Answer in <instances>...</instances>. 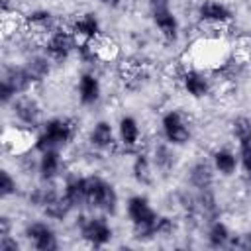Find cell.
Here are the masks:
<instances>
[{
    "label": "cell",
    "instance_id": "obj_1",
    "mask_svg": "<svg viewBox=\"0 0 251 251\" xmlns=\"http://www.w3.org/2000/svg\"><path fill=\"white\" fill-rule=\"evenodd\" d=\"M76 137V122L67 116H53L43 120L33 137V151H65Z\"/></svg>",
    "mask_w": 251,
    "mask_h": 251
},
{
    "label": "cell",
    "instance_id": "obj_2",
    "mask_svg": "<svg viewBox=\"0 0 251 251\" xmlns=\"http://www.w3.org/2000/svg\"><path fill=\"white\" fill-rule=\"evenodd\" d=\"M126 216H127V222L131 226V237L135 241L147 243V241L157 239L155 224H157L159 212L155 210L149 196H145L141 192L131 194L126 200Z\"/></svg>",
    "mask_w": 251,
    "mask_h": 251
},
{
    "label": "cell",
    "instance_id": "obj_3",
    "mask_svg": "<svg viewBox=\"0 0 251 251\" xmlns=\"http://www.w3.org/2000/svg\"><path fill=\"white\" fill-rule=\"evenodd\" d=\"M84 208L104 216H116L120 194L116 186L100 175H84Z\"/></svg>",
    "mask_w": 251,
    "mask_h": 251
},
{
    "label": "cell",
    "instance_id": "obj_4",
    "mask_svg": "<svg viewBox=\"0 0 251 251\" xmlns=\"http://www.w3.org/2000/svg\"><path fill=\"white\" fill-rule=\"evenodd\" d=\"M76 233L88 247L94 249L106 247L114 239V227L110 224V216L98 212L80 214L76 218Z\"/></svg>",
    "mask_w": 251,
    "mask_h": 251
},
{
    "label": "cell",
    "instance_id": "obj_5",
    "mask_svg": "<svg viewBox=\"0 0 251 251\" xmlns=\"http://www.w3.org/2000/svg\"><path fill=\"white\" fill-rule=\"evenodd\" d=\"M33 80L29 78L25 67L22 63H10L2 67L0 75V100L2 106L8 108L20 94H27L33 88Z\"/></svg>",
    "mask_w": 251,
    "mask_h": 251
},
{
    "label": "cell",
    "instance_id": "obj_6",
    "mask_svg": "<svg viewBox=\"0 0 251 251\" xmlns=\"http://www.w3.org/2000/svg\"><path fill=\"white\" fill-rule=\"evenodd\" d=\"M159 131H161V139H165L173 147H184L192 139V124L186 118V114L180 112L178 108H171L163 112L159 120Z\"/></svg>",
    "mask_w": 251,
    "mask_h": 251
},
{
    "label": "cell",
    "instance_id": "obj_7",
    "mask_svg": "<svg viewBox=\"0 0 251 251\" xmlns=\"http://www.w3.org/2000/svg\"><path fill=\"white\" fill-rule=\"evenodd\" d=\"M76 37L73 35L69 25H57L49 35H45L41 39V49L43 53L55 63V65H63L67 63L75 53H76Z\"/></svg>",
    "mask_w": 251,
    "mask_h": 251
},
{
    "label": "cell",
    "instance_id": "obj_8",
    "mask_svg": "<svg viewBox=\"0 0 251 251\" xmlns=\"http://www.w3.org/2000/svg\"><path fill=\"white\" fill-rule=\"evenodd\" d=\"M147 8H149L151 24L157 29L159 37L165 43H176L178 37H180V20H178L176 12L171 8V2L153 4V6H147Z\"/></svg>",
    "mask_w": 251,
    "mask_h": 251
},
{
    "label": "cell",
    "instance_id": "obj_9",
    "mask_svg": "<svg viewBox=\"0 0 251 251\" xmlns=\"http://www.w3.org/2000/svg\"><path fill=\"white\" fill-rule=\"evenodd\" d=\"M8 108H10L12 120L22 129H33V131H37L39 126L43 124V120H41V114H43L41 112V104L29 92L27 94H20Z\"/></svg>",
    "mask_w": 251,
    "mask_h": 251
},
{
    "label": "cell",
    "instance_id": "obj_10",
    "mask_svg": "<svg viewBox=\"0 0 251 251\" xmlns=\"http://www.w3.org/2000/svg\"><path fill=\"white\" fill-rule=\"evenodd\" d=\"M24 239L35 251H57L61 247L57 229L45 220H33L24 226Z\"/></svg>",
    "mask_w": 251,
    "mask_h": 251
},
{
    "label": "cell",
    "instance_id": "obj_11",
    "mask_svg": "<svg viewBox=\"0 0 251 251\" xmlns=\"http://www.w3.org/2000/svg\"><path fill=\"white\" fill-rule=\"evenodd\" d=\"M178 84L182 88V92L192 98V100H204L212 94V88H214V78L198 69V67H188L184 69L180 75H178Z\"/></svg>",
    "mask_w": 251,
    "mask_h": 251
},
{
    "label": "cell",
    "instance_id": "obj_12",
    "mask_svg": "<svg viewBox=\"0 0 251 251\" xmlns=\"http://www.w3.org/2000/svg\"><path fill=\"white\" fill-rule=\"evenodd\" d=\"M116 133H118V149L122 153H129L135 155L137 151H141V126L139 120L131 114H124L118 124H116Z\"/></svg>",
    "mask_w": 251,
    "mask_h": 251
},
{
    "label": "cell",
    "instance_id": "obj_13",
    "mask_svg": "<svg viewBox=\"0 0 251 251\" xmlns=\"http://www.w3.org/2000/svg\"><path fill=\"white\" fill-rule=\"evenodd\" d=\"M196 18L208 27H226L233 20V10L224 0H200L196 4Z\"/></svg>",
    "mask_w": 251,
    "mask_h": 251
},
{
    "label": "cell",
    "instance_id": "obj_14",
    "mask_svg": "<svg viewBox=\"0 0 251 251\" xmlns=\"http://www.w3.org/2000/svg\"><path fill=\"white\" fill-rule=\"evenodd\" d=\"M86 143L92 151H98V153H108L118 149L116 126L110 120H96L86 133Z\"/></svg>",
    "mask_w": 251,
    "mask_h": 251
},
{
    "label": "cell",
    "instance_id": "obj_15",
    "mask_svg": "<svg viewBox=\"0 0 251 251\" xmlns=\"http://www.w3.org/2000/svg\"><path fill=\"white\" fill-rule=\"evenodd\" d=\"M75 92H76V100H78L80 106H84V108L96 106L102 98V80H100V76L92 69L82 71L76 78Z\"/></svg>",
    "mask_w": 251,
    "mask_h": 251
},
{
    "label": "cell",
    "instance_id": "obj_16",
    "mask_svg": "<svg viewBox=\"0 0 251 251\" xmlns=\"http://www.w3.org/2000/svg\"><path fill=\"white\" fill-rule=\"evenodd\" d=\"M69 27L78 43H92L102 37V22H100L98 14H94V12L76 14L73 18V22L69 24Z\"/></svg>",
    "mask_w": 251,
    "mask_h": 251
},
{
    "label": "cell",
    "instance_id": "obj_17",
    "mask_svg": "<svg viewBox=\"0 0 251 251\" xmlns=\"http://www.w3.org/2000/svg\"><path fill=\"white\" fill-rule=\"evenodd\" d=\"M35 173H37V176H39L41 182L53 184L55 180H59L63 176V173H65V157H63V151L37 153Z\"/></svg>",
    "mask_w": 251,
    "mask_h": 251
},
{
    "label": "cell",
    "instance_id": "obj_18",
    "mask_svg": "<svg viewBox=\"0 0 251 251\" xmlns=\"http://www.w3.org/2000/svg\"><path fill=\"white\" fill-rule=\"evenodd\" d=\"M24 24L35 37H41V39L45 35H49L57 25H61L59 20L55 18V14L47 8H35L31 12H27L24 16Z\"/></svg>",
    "mask_w": 251,
    "mask_h": 251
},
{
    "label": "cell",
    "instance_id": "obj_19",
    "mask_svg": "<svg viewBox=\"0 0 251 251\" xmlns=\"http://www.w3.org/2000/svg\"><path fill=\"white\" fill-rule=\"evenodd\" d=\"M214 180H216V171L212 163L206 159H196L186 171V182L192 190H210L214 188Z\"/></svg>",
    "mask_w": 251,
    "mask_h": 251
},
{
    "label": "cell",
    "instance_id": "obj_20",
    "mask_svg": "<svg viewBox=\"0 0 251 251\" xmlns=\"http://www.w3.org/2000/svg\"><path fill=\"white\" fill-rule=\"evenodd\" d=\"M22 65L25 67V71H27L29 78L33 80V84H41V82H45V80L51 76L53 67H55V63L43 53V49L33 51V53H27V55L24 57Z\"/></svg>",
    "mask_w": 251,
    "mask_h": 251
},
{
    "label": "cell",
    "instance_id": "obj_21",
    "mask_svg": "<svg viewBox=\"0 0 251 251\" xmlns=\"http://www.w3.org/2000/svg\"><path fill=\"white\" fill-rule=\"evenodd\" d=\"M204 239H206V245L212 249H226V247H233L235 235L231 233L229 226L222 218H216L206 224Z\"/></svg>",
    "mask_w": 251,
    "mask_h": 251
},
{
    "label": "cell",
    "instance_id": "obj_22",
    "mask_svg": "<svg viewBox=\"0 0 251 251\" xmlns=\"http://www.w3.org/2000/svg\"><path fill=\"white\" fill-rule=\"evenodd\" d=\"M210 163L220 176H233L239 171V157L229 147H216L210 153Z\"/></svg>",
    "mask_w": 251,
    "mask_h": 251
},
{
    "label": "cell",
    "instance_id": "obj_23",
    "mask_svg": "<svg viewBox=\"0 0 251 251\" xmlns=\"http://www.w3.org/2000/svg\"><path fill=\"white\" fill-rule=\"evenodd\" d=\"M176 147H173L171 143H167L165 139L157 141L153 147H151V161H153V167L159 175H169L173 173L175 165H176V153H175Z\"/></svg>",
    "mask_w": 251,
    "mask_h": 251
},
{
    "label": "cell",
    "instance_id": "obj_24",
    "mask_svg": "<svg viewBox=\"0 0 251 251\" xmlns=\"http://www.w3.org/2000/svg\"><path fill=\"white\" fill-rule=\"evenodd\" d=\"M131 178L139 184V186H151L155 182V167L151 161V155L145 151H137L131 159Z\"/></svg>",
    "mask_w": 251,
    "mask_h": 251
},
{
    "label": "cell",
    "instance_id": "obj_25",
    "mask_svg": "<svg viewBox=\"0 0 251 251\" xmlns=\"http://www.w3.org/2000/svg\"><path fill=\"white\" fill-rule=\"evenodd\" d=\"M61 192L75 208H84V175H67Z\"/></svg>",
    "mask_w": 251,
    "mask_h": 251
},
{
    "label": "cell",
    "instance_id": "obj_26",
    "mask_svg": "<svg viewBox=\"0 0 251 251\" xmlns=\"http://www.w3.org/2000/svg\"><path fill=\"white\" fill-rule=\"evenodd\" d=\"M229 133H231V139L237 143V147L251 143V118L235 116L229 124Z\"/></svg>",
    "mask_w": 251,
    "mask_h": 251
},
{
    "label": "cell",
    "instance_id": "obj_27",
    "mask_svg": "<svg viewBox=\"0 0 251 251\" xmlns=\"http://www.w3.org/2000/svg\"><path fill=\"white\" fill-rule=\"evenodd\" d=\"M237 157H239V169L243 175V182L247 184V188H251V143L239 145Z\"/></svg>",
    "mask_w": 251,
    "mask_h": 251
},
{
    "label": "cell",
    "instance_id": "obj_28",
    "mask_svg": "<svg viewBox=\"0 0 251 251\" xmlns=\"http://www.w3.org/2000/svg\"><path fill=\"white\" fill-rule=\"evenodd\" d=\"M16 194H18V180H16V176L8 169H2L0 171V196L4 200H8V198H12Z\"/></svg>",
    "mask_w": 251,
    "mask_h": 251
},
{
    "label": "cell",
    "instance_id": "obj_29",
    "mask_svg": "<svg viewBox=\"0 0 251 251\" xmlns=\"http://www.w3.org/2000/svg\"><path fill=\"white\" fill-rule=\"evenodd\" d=\"M20 241L8 233V235H0V251H20Z\"/></svg>",
    "mask_w": 251,
    "mask_h": 251
},
{
    "label": "cell",
    "instance_id": "obj_30",
    "mask_svg": "<svg viewBox=\"0 0 251 251\" xmlns=\"http://www.w3.org/2000/svg\"><path fill=\"white\" fill-rule=\"evenodd\" d=\"M233 247H239V249H247L251 251V229L239 233L235 239H233Z\"/></svg>",
    "mask_w": 251,
    "mask_h": 251
},
{
    "label": "cell",
    "instance_id": "obj_31",
    "mask_svg": "<svg viewBox=\"0 0 251 251\" xmlns=\"http://www.w3.org/2000/svg\"><path fill=\"white\" fill-rule=\"evenodd\" d=\"M12 233V222L8 216H2L0 218V235H8Z\"/></svg>",
    "mask_w": 251,
    "mask_h": 251
},
{
    "label": "cell",
    "instance_id": "obj_32",
    "mask_svg": "<svg viewBox=\"0 0 251 251\" xmlns=\"http://www.w3.org/2000/svg\"><path fill=\"white\" fill-rule=\"evenodd\" d=\"M102 6H106V8H120L122 4H124V0H98Z\"/></svg>",
    "mask_w": 251,
    "mask_h": 251
}]
</instances>
